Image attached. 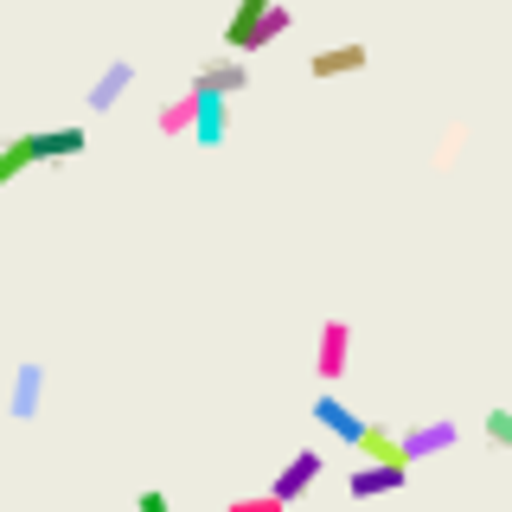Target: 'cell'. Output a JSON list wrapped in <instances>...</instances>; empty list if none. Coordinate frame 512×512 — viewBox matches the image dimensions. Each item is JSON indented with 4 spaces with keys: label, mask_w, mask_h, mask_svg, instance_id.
<instances>
[{
    "label": "cell",
    "mask_w": 512,
    "mask_h": 512,
    "mask_svg": "<svg viewBox=\"0 0 512 512\" xmlns=\"http://www.w3.org/2000/svg\"><path fill=\"white\" fill-rule=\"evenodd\" d=\"M346 359H352V327H346V320H320V352H314L320 384H340Z\"/></svg>",
    "instance_id": "277c9868"
},
{
    "label": "cell",
    "mask_w": 512,
    "mask_h": 512,
    "mask_svg": "<svg viewBox=\"0 0 512 512\" xmlns=\"http://www.w3.org/2000/svg\"><path fill=\"white\" fill-rule=\"evenodd\" d=\"M231 96H212V90H199V116H192V141L199 148H218L224 135H231Z\"/></svg>",
    "instance_id": "30bf717a"
},
{
    "label": "cell",
    "mask_w": 512,
    "mask_h": 512,
    "mask_svg": "<svg viewBox=\"0 0 512 512\" xmlns=\"http://www.w3.org/2000/svg\"><path fill=\"white\" fill-rule=\"evenodd\" d=\"M365 64H372V52L352 39V45H320V52L308 58V71L320 77V84H333V77H359Z\"/></svg>",
    "instance_id": "52a82bcc"
},
{
    "label": "cell",
    "mask_w": 512,
    "mask_h": 512,
    "mask_svg": "<svg viewBox=\"0 0 512 512\" xmlns=\"http://www.w3.org/2000/svg\"><path fill=\"white\" fill-rule=\"evenodd\" d=\"M282 32H288V7H282V0H237L231 26H224V52L250 58V52H263V45H276Z\"/></svg>",
    "instance_id": "6da1fadb"
},
{
    "label": "cell",
    "mask_w": 512,
    "mask_h": 512,
    "mask_svg": "<svg viewBox=\"0 0 512 512\" xmlns=\"http://www.w3.org/2000/svg\"><path fill=\"white\" fill-rule=\"evenodd\" d=\"M128 84H135V64H128V58H116V64H103V77L90 84V96H84V103L96 109V116H103V109H116L122 96H128Z\"/></svg>",
    "instance_id": "8fae6325"
},
{
    "label": "cell",
    "mask_w": 512,
    "mask_h": 512,
    "mask_svg": "<svg viewBox=\"0 0 512 512\" xmlns=\"http://www.w3.org/2000/svg\"><path fill=\"white\" fill-rule=\"evenodd\" d=\"M480 429H487L493 448H506V455H512V410H487V423H480Z\"/></svg>",
    "instance_id": "9a60e30c"
},
{
    "label": "cell",
    "mask_w": 512,
    "mask_h": 512,
    "mask_svg": "<svg viewBox=\"0 0 512 512\" xmlns=\"http://www.w3.org/2000/svg\"><path fill=\"white\" fill-rule=\"evenodd\" d=\"M26 148H32V160H77L90 148V135L64 122V128H39V135H26Z\"/></svg>",
    "instance_id": "ba28073f"
},
{
    "label": "cell",
    "mask_w": 512,
    "mask_h": 512,
    "mask_svg": "<svg viewBox=\"0 0 512 512\" xmlns=\"http://www.w3.org/2000/svg\"><path fill=\"white\" fill-rule=\"evenodd\" d=\"M39 404H45V365H20L13 372V397H7V410H13V423H32L39 416Z\"/></svg>",
    "instance_id": "9c48e42d"
},
{
    "label": "cell",
    "mask_w": 512,
    "mask_h": 512,
    "mask_svg": "<svg viewBox=\"0 0 512 512\" xmlns=\"http://www.w3.org/2000/svg\"><path fill=\"white\" fill-rule=\"evenodd\" d=\"M192 116H199V90H186V96H173V103H160V135H192Z\"/></svg>",
    "instance_id": "4fadbf2b"
},
{
    "label": "cell",
    "mask_w": 512,
    "mask_h": 512,
    "mask_svg": "<svg viewBox=\"0 0 512 512\" xmlns=\"http://www.w3.org/2000/svg\"><path fill=\"white\" fill-rule=\"evenodd\" d=\"M224 512H288V506L276 500V493H250V500H231Z\"/></svg>",
    "instance_id": "2e32d148"
},
{
    "label": "cell",
    "mask_w": 512,
    "mask_h": 512,
    "mask_svg": "<svg viewBox=\"0 0 512 512\" xmlns=\"http://www.w3.org/2000/svg\"><path fill=\"white\" fill-rule=\"evenodd\" d=\"M244 84H250L244 58H212V64H199V77H192V90H212V96H237Z\"/></svg>",
    "instance_id": "7c38bea8"
},
{
    "label": "cell",
    "mask_w": 512,
    "mask_h": 512,
    "mask_svg": "<svg viewBox=\"0 0 512 512\" xmlns=\"http://www.w3.org/2000/svg\"><path fill=\"white\" fill-rule=\"evenodd\" d=\"M359 455H365V461H404V455H397V436H391V429H378V423H365Z\"/></svg>",
    "instance_id": "5bb4252c"
},
{
    "label": "cell",
    "mask_w": 512,
    "mask_h": 512,
    "mask_svg": "<svg viewBox=\"0 0 512 512\" xmlns=\"http://www.w3.org/2000/svg\"><path fill=\"white\" fill-rule=\"evenodd\" d=\"M455 442H461V429L448 423V416H436V423H416V429H404V436H397V455H404L410 468H416V461H429V455H448Z\"/></svg>",
    "instance_id": "3957f363"
},
{
    "label": "cell",
    "mask_w": 512,
    "mask_h": 512,
    "mask_svg": "<svg viewBox=\"0 0 512 512\" xmlns=\"http://www.w3.org/2000/svg\"><path fill=\"white\" fill-rule=\"evenodd\" d=\"M410 480V461H365V468H352L346 493L352 500H378V493H397Z\"/></svg>",
    "instance_id": "8992f818"
},
{
    "label": "cell",
    "mask_w": 512,
    "mask_h": 512,
    "mask_svg": "<svg viewBox=\"0 0 512 512\" xmlns=\"http://www.w3.org/2000/svg\"><path fill=\"white\" fill-rule=\"evenodd\" d=\"M135 512H173V506H167V493H141Z\"/></svg>",
    "instance_id": "e0dca14e"
},
{
    "label": "cell",
    "mask_w": 512,
    "mask_h": 512,
    "mask_svg": "<svg viewBox=\"0 0 512 512\" xmlns=\"http://www.w3.org/2000/svg\"><path fill=\"white\" fill-rule=\"evenodd\" d=\"M314 423L327 429L333 442H346V448H359V436H365V416H359V410H346V397H340V391H320V397H314Z\"/></svg>",
    "instance_id": "5b68a950"
},
{
    "label": "cell",
    "mask_w": 512,
    "mask_h": 512,
    "mask_svg": "<svg viewBox=\"0 0 512 512\" xmlns=\"http://www.w3.org/2000/svg\"><path fill=\"white\" fill-rule=\"evenodd\" d=\"M320 474H327V455H320V448H301V455H288V461H282V474L269 480V493H276L282 506H295L301 493H314V487H320Z\"/></svg>",
    "instance_id": "7a4b0ae2"
}]
</instances>
